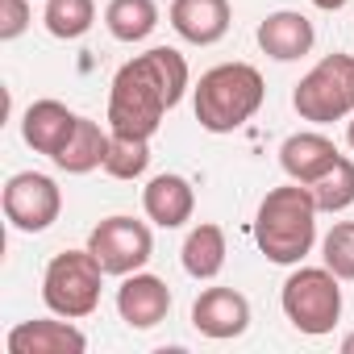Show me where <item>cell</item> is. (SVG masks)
<instances>
[{
  "label": "cell",
  "mask_w": 354,
  "mask_h": 354,
  "mask_svg": "<svg viewBox=\"0 0 354 354\" xmlns=\"http://www.w3.org/2000/svg\"><path fill=\"white\" fill-rule=\"evenodd\" d=\"M225 254H230L225 230L213 225V221L192 225L188 238H184V246H180V263H184V271H188L192 279H217L221 267H225Z\"/></svg>",
  "instance_id": "18"
},
{
  "label": "cell",
  "mask_w": 354,
  "mask_h": 354,
  "mask_svg": "<svg viewBox=\"0 0 354 354\" xmlns=\"http://www.w3.org/2000/svg\"><path fill=\"white\" fill-rule=\"evenodd\" d=\"M104 26L117 42H146L158 26V5L154 0H109L104 9Z\"/></svg>",
  "instance_id": "19"
},
{
  "label": "cell",
  "mask_w": 354,
  "mask_h": 354,
  "mask_svg": "<svg viewBox=\"0 0 354 354\" xmlns=\"http://www.w3.org/2000/svg\"><path fill=\"white\" fill-rule=\"evenodd\" d=\"M109 138H113V129H109V125H100V121H92V117H80V125H75L71 142H67L50 162H55L59 171H67V175H88V171L104 167Z\"/></svg>",
  "instance_id": "17"
},
{
  "label": "cell",
  "mask_w": 354,
  "mask_h": 354,
  "mask_svg": "<svg viewBox=\"0 0 354 354\" xmlns=\"http://www.w3.org/2000/svg\"><path fill=\"white\" fill-rule=\"evenodd\" d=\"M321 259L342 283H354V221H337L321 238Z\"/></svg>",
  "instance_id": "23"
},
{
  "label": "cell",
  "mask_w": 354,
  "mask_h": 354,
  "mask_svg": "<svg viewBox=\"0 0 354 354\" xmlns=\"http://www.w3.org/2000/svg\"><path fill=\"white\" fill-rule=\"evenodd\" d=\"M88 250L96 254V263L104 267V275H133L150 263L154 254V234L146 221L113 213L104 217L92 234H88Z\"/></svg>",
  "instance_id": "8"
},
{
  "label": "cell",
  "mask_w": 354,
  "mask_h": 354,
  "mask_svg": "<svg viewBox=\"0 0 354 354\" xmlns=\"http://www.w3.org/2000/svg\"><path fill=\"white\" fill-rule=\"evenodd\" d=\"M9 354H84L88 350V337L75 321L67 317H38V321H21L9 329L5 337Z\"/></svg>",
  "instance_id": "10"
},
{
  "label": "cell",
  "mask_w": 354,
  "mask_h": 354,
  "mask_svg": "<svg viewBox=\"0 0 354 354\" xmlns=\"http://www.w3.org/2000/svg\"><path fill=\"white\" fill-rule=\"evenodd\" d=\"M142 213L158 225V230H180L192 221L196 213V188L175 171H162L142 188Z\"/></svg>",
  "instance_id": "13"
},
{
  "label": "cell",
  "mask_w": 354,
  "mask_h": 354,
  "mask_svg": "<svg viewBox=\"0 0 354 354\" xmlns=\"http://www.w3.org/2000/svg\"><path fill=\"white\" fill-rule=\"evenodd\" d=\"M117 313L129 329H154L167 321L171 313V288L150 275V271H133V275H121V288H117Z\"/></svg>",
  "instance_id": "11"
},
{
  "label": "cell",
  "mask_w": 354,
  "mask_h": 354,
  "mask_svg": "<svg viewBox=\"0 0 354 354\" xmlns=\"http://www.w3.org/2000/svg\"><path fill=\"white\" fill-rule=\"evenodd\" d=\"M192 325L201 337L230 342L250 329V300L238 288H205L192 304Z\"/></svg>",
  "instance_id": "9"
},
{
  "label": "cell",
  "mask_w": 354,
  "mask_h": 354,
  "mask_svg": "<svg viewBox=\"0 0 354 354\" xmlns=\"http://www.w3.org/2000/svg\"><path fill=\"white\" fill-rule=\"evenodd\" d=\"M259 46H263V55L267 59H275V63H296V59H304L308 50H313V42H317V30H313V21L304 17V13H296V9H275V13H267L263 21H259Z\"/></svg>",
  "instance_id": "15"
},
{
  "label": "cell",
  "mask_w": 354,
  "mask_h": 354,
  "mask_svg": "<svg viewBox=\"0 0 354 354\" xmlns=\"http://www.w3.org/2000/svg\"><path fill=\"white\" fill-rule=\"evenodd\" d=\"M75 125H80V113H71L63 100H34L26 109V117H21V138H26L30 150L55 158L71 142Z\"/></svg>",
  "instance_id": "16"
},
{
  "label": "cell",
  "mask_w": 354,
  "mask_h": 354,
  "mask_svg": "<svg viewBox=\"0 0 354 354\" xmlns=\"http://www.w3.org/2000/svg\"><path fill=\"white\" fill-rule=\"evenodd\" d=\"M42 21H46L50 38L75 42V38H84V34L92 30V21H96V0H46Z\"/></svg>",
  "instance_id": "20"
},
{
  "label": "cell",
  "mask_w": 354,
  "mask_h": 354,
  "mask_svg": "<svg viewBox=\"0 0 354 354\" xmlns=\"http://www.w3.org/2000/svg\"><path fill=\"white\" fill-rule=\"evenodd\" d=\"M150 167V138H129V133H113L109 138V154H104V171L113 180H142Z\"/></svg>",
  "instance_id": "22"
},
{
  "label": "cell",
  "mask_w": 354,
  "mask_h": 354,
  "mask_svg": "<svg viewBox=\"0 0 354 354\" xmlns=\"http://www.w3.org/2000/svg\"><path fill=\"white\" fill-rule=\"evenodd\" d=\"M100 292H104V267L96 263V254L88 246L55 254L42 271V300L50 313H59L67 321L92 317L100 308Z\"/></svg>",
  "instance_id": "4"
},
{
  "label": "cell",
  "mask_w": 354,
  "mask_h": 354,
  "mask_svg": "<svg viewBox=\"0 0 354 354\" xmlns=\"http://www.w3.org/2000/svg\"><path fill=\"white\" fill-rule=\"evenodd\" d=\"M342 354H354V329H350V333L342 337Z\"/></svg>",
  "instance_id": "26"
},
{
  "label": "cell",
  "mask_w": 354,
  "mask_h": 354,
  "mask_svg": "<svg viewBox=\"0 0 354 354\" xmlns=\"http://www.w3.org/2000/svg\"><path fill=\"white\" fill-rule=\"evenodd\" d=\"M0 205L17 234H46L63 213V188L42 171H17L0 192Z\"/></svg>",
  "instance_id": "7"
},
{
  "label": "cell",
  "mask_w": 354,
  "mask_h": 354,
  "mask_svg": "<svg viewBox=\"0 0 354 354\" xmlns=\"http://www.w3.org/2000/svg\"><path fill=\"white\" fill-rule=\"evenodd\" d=\"M346 142H350V150H354V117H350V125H346Z\"/></svg>",
  "instance_id": "27"
},
{
  "label": "cell",
  "mask_w": 354,
  "mask_h": 354,
  "mask_svg": "<svg viewBox=\"0 0 354 354\" xmlns=\"http://www.w3.org/2000/svg\"><path fill=\"white\" fill-rule=\"evenodd\" d=\"M292 109L300 121L329 125V121H350L354 117V55H325L296 88H292Z\"/></svg>",
  "instance_id": "6"
},
{
  "label": "cell",
  "mask_w": 354,
  "mask_h": 354,
  "mask_svg": "<svg viewBox=\"0 0 354 354\" xmlns=\"http://www.w3.org/2000/svg\"><path fill=\"white\" fill-rule=\"evenodd\" d=\"M267 100V84L259 75V67L250 63H221L209 67L201 75V84L192 88V109L201 129L209 133H234L242 129Z\"/></svg>",
  "instance_id": "3"
},
{
  "label": "cell",
  "mask_w": 354,
  "mask_h": 354,
  "mask_svg": "<svg viewBox=\"0 0 354 354\" xmlns=\"http://www.w3.org/2000/svg\"><path fill=\"white\" fill-rule=\"evenodd\" d=\"M313 5L321 9V13H337V9H346L350 0H313Z\"/></svg>",
  "instance_id": "25"
},
{
  "label": "cell",
  "mask_w": 354,
  "mask_h": 354,
  "mask_svg": "<svg viewBox=\"0 0 354 354\" xmlns=\"http://www.w3.org/2000/svg\"><path fill=\"white\" fill-rule=\"evenodd\" d=\"M279 304H283V317L292 321V329H300L308 337H325L342 321V279L329 267H296L283 279Z\"/></svg>",
  "instance_id": "5"
},
{
  "label": "cell",
  "mask_w": 354,
  "mask_h": 354,
  "mask_svg": "<svg viewBox=\"0 0 354 354\" xmlns=\"http://www.w3.org/2000/svg\"><path fill=\"white\" fill-rule=\"evenodd\" d=\"M337 158H342V154H337L333 138H325L321 129H300V133L283 138V146H279V167H283V175H288V180H296V184H304V188H313Z\"/></svg>",
  "instance_id": "14"
},
{
  "label": "cell",
  "mask_w": 354,
  "mask_h": 354,
  "mask_svg": "<svg viewBox=\"0 0 354 354\" xmlns=\"http://www.w3.org/2000/svg\"><path fill=\"white\" fill-rule=\"evenodd\" d=\"M308 192H313V201H317L321 213H346L354 205V158L342 154Z\"/></svg>",
  "instance_id": "21"
},
{
  "label": "cell",
  "mask_w": 354,
  "mask_h": 354,
  "mask_svg": "<svg viewBox=\"0 0 354 354\" xmlns=\"http://www.w3.org/2000/svg\"><path fill=\"white\" fill-rule=\"evenodd\" d=\"M34 21V9L30 0H0V42H13L30 30Z\"/></svg>",
  "instance_id": "24"
},
{
  "label": "cell",
  "mask_w": 354,
  "mask_h": 354,
  "mask_svg": "<svg viewBox=\"0 0 354 354\" xmlns=\"http://www.w3.org/2000/svg\"><path fill=\"white\" fill-rule=\"evenodd\" d=\"M192 84L188 59L171 46H150L146 55H133L109 88V113L104 125L113 133L129 138H154L162 117L184 100Z\"/></svg>",
  "instance_id": "1"
},
{
  "label": "cell",
  "mask_w": 354,
  "mask_h": 354,
  "mask_svg": "<svg viewBox=\"0 0 354 354\" xmlns=\"http://www.w3.org/2000/svg\"><path fill=\"white\" fill-rule=\"evenodd\" d=\"M317 213L321 209L304 184L288 180L283 188H271L254 213V242L267 263L300 267L317 246Z\"/></svg>",
  "instance_id": "2"
},
{
  "label": "cell",
  "mask_w": 354,
  "mask_h": 354,
  "mask_svg": "<svg viewBox=\"0 0 354 354\" xmlns=\"http://www.w3.org/2000/svg\"><path fill=\"white\" fill-rule=\"evenodd\" d=\"M167 17H171V30L180 34L184 42L217 46L230 34L234 9H230V0H171Z\"/></svg>",
  "instance_id": "12"
}]
</instances>
